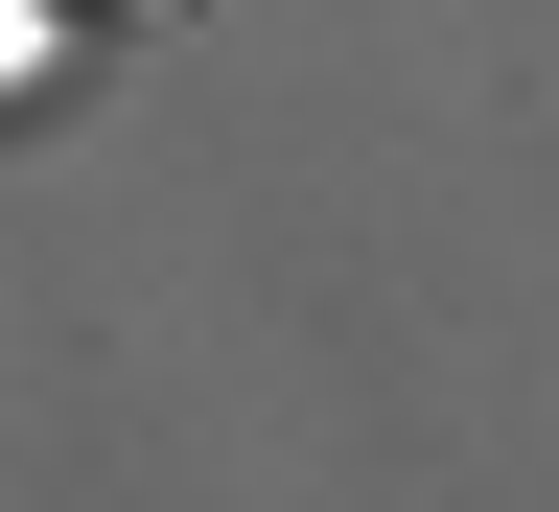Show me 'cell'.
I'll list each match as a JSON object with an SVG mask.
<instances>
[{"mask_svg": "<svg viewBox=\"0 0 559 512\" xmlns=\"http://www.w3.org/2000/svg\"><path fill=\"white\" fill-rule=\"evenodd\" d=\"M94 24H164V0H94Z\"/></svg>", "mask_w": 559, "mask_h": 512, "instance_id": "obj_1", "label": "cell"}]
</instances>
